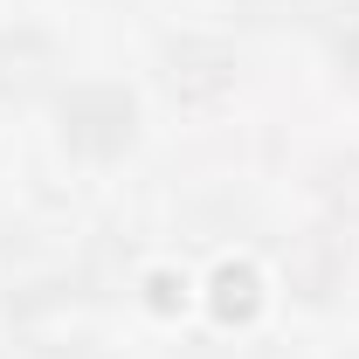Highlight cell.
Segmentation results:
<instances>
[{
    "mask_svg": "<svg viewBox=\"0 0 359 359\" xmlns=\"http://www.w3.org/2000/svg\"><path fill=\"white\" fill-rule=\"evenodd\" d=\"M138 138V104L118 83H76L62 97V145L83 159H118Z\"/></svg>",
    "mask_w": 359,
    "mask_h": 359,
    "instance_id": "cell-1",
    "label": "cell"
},
{
    "mask_svg": "<svg viewBox=\"0 0 359 359\" xmlns=\"http://www.w3.org/2000/svg\"><path fill=\"white\" fill-rule=\"evenodd\" d=\"M166 90L180 104H222L235 90V55L208 35H187V42L166 48Z\"/></svg>",
    "mask_w": 359,
    "mask_h": 359,
    "instance_id": "cell-2",
    "label": "cell"
},
{
    "mask_svg": "<svg viewBox=\"0 0 359 359\" xmlns=\"http://www.w3.org/2000/svg\"><path fill=\"white\" fill-rule=\"evenodd\" d=\"M62 69V48L42 28H0V104H28L42 97Z\"/></svg>",
    "mask_w": 359,
    "mask_h": 359,
    "instance_id": "cell-3",
    "label": "cell"
},
{
    "mask_svg": "<svg viewBox=\"0 0 359 359\" xmlns=\"http://www.w3.org/2000/svg\"><path fill=\"white\" fill-rule=\"evenodd\" d=\"M283 269H290V283H297L304 297H332V283L346 276V249H339L332 235H311V242H297V249L283 256Z\"/></svg>",
    "mask_w": 359,
    "mask_h": 359,
    "instance_id": "cell-4",
    "label": "cell"
},
{
    "mask_svg": "<svg viewBox=\"0 0 359 359\" xmlns=\"http://www.w3.org/2000/svg\"><path fill=\"white\" fill-rule=\"evenodd\" d=\"M325 48H332L339 76H353V83H359V0H353V7H339V14L325 21Z\"/></svg>",
    "mask_w": 359,
    "mask_h": 359,
    "instance_id": "cell-5",
    "label": "cell"
},
{
    "mask_svg": "<svg viewBox=\"0 0 359 359\" xmlns=\"http://www.w3.org/2000/svg\"><path fill=\"white\" fill-rule=\"evenodd\" d=\"M325 201H332L339 215H353V222H359V159H339V166H325Z\"/></svg>",
    "mask_w": 359,
    "mask_h": 359,
    "instance_id": "cell-6",
    "label": "cell"
},
{
    "mask_svg": "<svg viewBox=\"0 0 359 359\" xmlns=\"http://www.w3.org/2000/svg\"><path fill=\"white\" fill-rule=\"evenodd\" d=\"M290 7H304V0H242V14H249V21H283Z\"/></svg>",
    "mask_w": 359,
    "mask_h": 359,
    "instance_id": "cell-7",
    "label": "cell"
}]
</instances>
